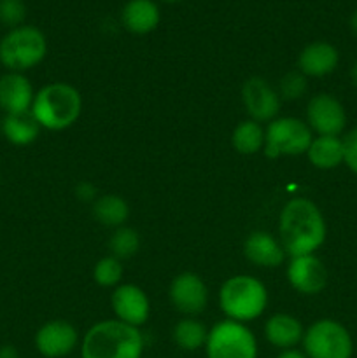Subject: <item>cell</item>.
I'll return each instance as SVG.
<instances>
[{
  "label": "cell",
  "mask_w": 357,
  "mask_h": 358,
  "mask_svg": "<svg viewBox=\"0 0 357 358\" xmlns=\"http://www.w3.org/2000/svg\"><path fill=\"white\" fill-rule=\"evenodd\" d=\"M326 240V222L315 203L294 198L280 213V245L290 257L312 255Z\"/></svg>",
  "instance_id": "cell-1"
},
{
  "label": "cell",
  "mask_w": 357,
  "mask_h": 358,
  "mask_svg": "<svg viewBox=\"0 0 357 358\" xmlns=\"http://www.w3.org/2000/svg\"><path fill=\"white\" fill-rule=\"evenodd\" d=\"M142 352L144 338L139 329L119 320L94 324L80 346L83 358H140Z\"/></svg>",
  "instance_id": "cell-2"
},
{
  "label": "cell",
  "mask_w": 357,
  "mask_h": 358,
  "mask_svg": "<svg viewBox=\"0 0 357 358\" xmlns=\"http://www.w3.org/2000/svg\"><path fill=\"white\" fill-rule=\"evenodd\" d=\"M31 114L41 128L59 131L79 119L83 100L76 87L65 83H52L42 87L34 98Z\"/></svg>",
  "instance_id": "cell-3"
},
{
  "label": "cell",
  "mask_w": 357,
  "mask_h": 358,
  "mask_svg": "<svg viewBox=\"0 0 357 358\" xmlns=\"http://www.w3.org/2000/svg\"><path fill=\"white\" fill-rule=\"evenodd\" d=\"M220 310L230 320L251 322L261 317L268 303L265 285L258 278L240 275L224 282L219 292Z\"/></svg>",
  "instance_id": "cell-4"
},
{
  "label": "cell",
  "mask_w": 357,
  "mask_h": 358,
  "mask_svg": "<svg viewBox=\"0 0 357 358\" xmlns=\"http://www.w3.org/2000/svg\"><path fill=\"white\" fill-rule=\"evenodd\" d=\"M48 42L38 28L21 24L0 41V63L9 72H24L44 59Z\"/></svg>",
  "instance_id": "cell-5"
},
{
  "label": "cell",
  "mask_w": 357,
  "mask_h": 358,
  "mask_svg": "<svg viewBox=\"0 0 357 358\" xmlns=\"http://www.w3.org/2000/svg\"><path fill=\"white\" fill-rule=\"evenodd\" d=\"M303 350L308 358H352L354 343L349 331L335 320H318L304 331Z\"/></svg>",
  "instance_id": "cell-6"
},
{
  "label": "cell",
  "mask_w": 357,
  "mask_h": 358,
  "mask_svg": "<svg viewBox=\"0 0 357 358\" xmlns=\"http://www.w3.org/2000/svg\"><path fill=\"white\" fill-rule=\"evenodd\" d=\"M206 358H258V343L244 324L224 320L209 331Z\"/></svg>",
  "instance_id": "cell-7"
},
{
  "label": "cell",
  "mask_w": 357,
  "mask_h": 358,
  "mask_svg": "<svg viewBox=\"0 0 357 358\" xmlns=\"http://www.w3.org/2000/svg\"><path fill=\"white\" fill-rule=\"evenodd\" d=\"M310 126L296 117L273 119L265 131V154L270 159L300 156L312 143Z\"/></svg>",
  "instance_id": "cell-8"
},
{
  "label": "cell",
  "mask_w": 357,
  "mask_h": 358,
  "mask_svg": "<svg viewBox=\"0 0 357 358\" xmlns=\"http://www.w3.org/2000/svg\"><path fill=\"white\" fill-rule=\"evenodd\" d=\"M307 121L321 136H338L345 129L346 114L332 94H315L307 107Z\"/></svg>",
  "instance_id": "cell-9"
},
{
  "label": "cell",
  "mask_w": 357,
  "mask_h": 358,
  "mask_svg": "<svg viewBox=\"0 0 357 358\" xmlns=\"http://www.w3.org/2000/svg\"><path fill=\"white\" fill-rule=\"evenodd\" d=\"M241 100H244L247 114L255 122H272L279 114L280 96L261 77H252L245 80L241 87Z\"/></svg>",
  "instance_id": "cell-10"
},
{
  "label": "cell",
  "mask_w": 357,
  "mask_h": 358,
  "mask_svg": "<svg viewBox=\"0 0 357 358\" xmlns=\"http://www.w3.org/2000/svg\"><path fill=\"white\" fill-rule=\"evenodd\" d=\"M79 336L74 325L63 320H52L42 325L35 334V348L46 358H62L74 352Z\"/></svg>",
  "instance_id": "cell-11"
},
{
  "label": "cell",
  "mask_w": 357,
  "mask_h": 358,
  "mask_svg": "<svg viewBox=\"0 0 357 358\" xmlns=\"http://www.w3.org/2000/svg\"><path fill=\"white\" fill-rule=\"evenodd\" d=\"M287 278L289 283L301 294L314 296L324 290L328 283V271L318 257L312 255H301V257L290 259L287 266Z\"/></svg>",
  "instance_id": "cell-12"
},
{
  "label": "cell",
  "mask_w": 357,
  "mask_h": 358,
  "mask_svg": "<svg viewBox=\"0 0 357 358\" xmlns=\"http://www.w3.org/2000/svg\"><path fill=\"white\" fill-rule=\"evenodd\" d=\"M112 310L122 324L139 329L149 318L150 304L146 292L136 285H121L112 294Z\"/></svg>",
  "instance_id": "cell-13"
},
{
  "label": "cell",
  "mask_w": 357,
  "mask_h": 358,
  "mask_svg": "<svg viewBox=\"0 0 357 358\" xmlns=\"http://www.w3.org/2000/svg\"><path fill=\"white\" fill-rule=\"evenodd\" d=\"M170 299L181 313L198 315L205 310L209 292L203 280L195 273L175 276L170 285Z\"/></svg>",
  "instance_id": "cell-14"
},
{
  "label": "cell",
  "mask_w": 357,
  "mask_h": 358,
  "mask_svg": "<svg viewBox=\"0 0 357 358\" xmlns=\"http://www.w3.org/2000/svg\"><path fill=\"white\" fill-rule=\"evenodd\" d=\"M34 90L23 73L9 72L0 77V108L6 114H21L31 108Z\"/></svg>",
  "instance_id": "cell-15"
},
{
  "label": "cell",
  "mask_w": 357,
  "mask_h": 358,
  "mask_svg": "<svg viewBox=\"0 0 357 358\" xmlns=\"http://www.w3.org/2000/svg\"><path fill=\"white\" fill-rule=\"evenodd\" d=\"M340 55L338 49L329 42H312L298 58V69L304 77H324L335 72L338 66Z\"/></svg>",
  "instance_id": "cell-16"
},
{
  "label": "cell",
  "mask_w": 357,
  "mask_h": 358,
  "mask_svg": "<svg viewBox=\"0 0 357 358\" xmlns=\"http://www.w3.org/2000/svg\"><path fill=\"white\" fill-rule=\"evenodd\" d=\"M161 13L154 0H128L121 10L122 27L135 35H146L156 30Z\"/></svg>",
  "instance_id": "cell-17"
},
{
  "label": "cell",
  "mask_w": 357,
  "mask_h": 358,
  "mask_svg": "<svg viewBox=\"0 0 357 358\" xmlns=\"http://www.w3.org/2000/svg\"><path fill=\"white\" fill-rule=\"evenodd\" d=\"M245 257L255 266H262V268H275L284 262L286 252H284L282 245L275 240L270 233H262V231H255L251 236L245 240L244 245Z\"/></svg>",
  "instance_id": "cell-18"
},
{
  "label": "cell",
  "mask_w": 357,
  "mask_h": 358,
  "mask_svg": "<svg viewBox=\"0 0 357 358\" xmlns=\"http://www.w3.org/2000/svg\"><path fill=\"white\" fill-rule=\"evenodd\" d=\"M265 336L268 343L280 350H293L298 343L303 341V325L290 315H273L265 325Z\"/></svg>",
  "instance_id": "cell-19"
},
{
  "label": "cell",
  "mask_w": 357,
  "mask_h": 358,
  "mask_svg": "<svg viewBox=\"0 0 357 358\" xmlns=\"http://www.w3.org/2000/svg\"><path fill=\"white\" fill-rule=\"evenodd\" d=\"M308 159L318 170H332L345 161V149L340 136H321L312 140L307 150Z\"/></svg>",
  "instance_id": "cell-20"
},
{
  "label": "cell",
  "mask_w": 357,
  "mask_h": 358,
  "mask_svg": "<svg viewBox=\"0 0 357 358\" xmlns=\"http://www.w3.org/2000/svg\"><path fill=\"white\" fill-rule=\"evenodd\" d=\"M2 133L13 145H30L41 133V124L31 110L21 114H6L2 119Z\"/></svg>",
  "instance_id": "cell-21"
},
{
  "label": "cell",
  "mask_w": 357,
  "mask_h": 358,
  "mask_svg": "<svg viewBox=\"0 0 357 358\" xmlns=\"http://www.w3.org/2000/svg\"><path fill=\"white\" fill-rule=\"evenodd\" d=\"M130 208L126 201L119 196L105 194L94 199L93 215L100 224L108 227H121L122 222L128 219Z\"/></svg>",
  "instance_id": "cell-22"
},
{
  "label": "cell",
  "mask_w": 357,
  "mask_h": 358,
  "mask_svg": "<svg viewBox=\"0 0 357 358\" xmlns=\"http://www.w3.org/2000/svg\"><path fill=\"white\" fill-rule=\"evenodd\" d=\"M233 147L245 156L259 152L265 147V129L252 119L240 122L233 131Z\"/></svg>",
  "instance_id": "cell-23"
},
{
  "label": "cell",
  "mask_w": 357,
  "mask_h": 358,
  "mask_svg": "<svg viewBox=\"0 0 357 358\" xmlns=\"http://www.w3.org/2000/svg\"><path fill=\"white\" fill-rule=\"evenodd\" d=\"M209 338L205 325L200 324L192 318H184L174 327V341L178 348L186 352H195V350L203 348Z\"/></svg>",
  "instance_id": "cell-24"
},
{
  "label": "cell",
  "mask_w": 357,
  "mask_h": 358,
  "mask_svg": "<svg viewBox=\"0 0 357 358\" xmlns=\"http://www.w3.org/2000/svg\"><path fill=\"white\" fill-rule=\"evenodd\" d=\"M139 234H136V231L130 229V227H118V231L112 234L111 241H108L112 257L119 259V261L135 255L136 250H139Z\"/></svg>",
  "instance_id": "cell-25"
},
{
  "label": "cell",
  "mask_w": 357,
  "mask_h": 358,
  "mask_svg": "<svg viewBox=\"0 0 357 358\" xmlns=\"http://www.w3.org/2000/svg\"><path fill=\"white\" fill-rule=\"evenodd\" d=\"M122 276V264L119 259L115 257H104L94 264L93 278L98 285L102 287H112L119 283Z\"/></svg>",
  "instance_id": "cell-26"
},
{
  "label": "cell",
  "mask_w": 357,
  "mask_h": 358,
  "mask_svg": "<svg viewBox=\"0 0 357 358\" xmlns=\"http://www.w3.org/2000/svg\"><path fill=\"white\" fill-rule=\"evenodd\" d=\"M307 91V77L298 70V72H289L280 79L279 84V96L284 100H300Z\"/></svg>",
  "instance_id": "cell-27"
},
{
  "label": "cell",
  "mask_w": 357,
  "mask_h": 358,
  "mask_svg": "<svg viewBox=\"0 0 357 358\" xmlns=\"http://www.w3.org/2000/svg\"><path fill=\"white\" fill-rule=\"evenodd\" d=\"M27 17V6L23 0H0V23L13 28L23 24Z\"/></svg>",
  "instance_id": "cell-28"
},
{
  "label": "cell",
  "mask_w": 357,
  "mask_h": 358,
  "mask_svg": "<svg viewBox=\"0 0 357 358\" xmlns=\"http://www.w3.org/2000/svg\"><path fill=\"white\" fill-rule=\"evenodd\" d=\"M343 149H345V161L346 166L357 175V126L343 138Z\"/></svg>",
  "instance_id": "cell-29"
},
{
  "label": "cell",
  "mask_w": 357,
  "mask_h": 358,
  "mask_svg": "<svg viewBox=\"0 0 357 358\" xmlns=\"http://www.w3.org/2000/svg\"><path fill=\"white\" fill-rule=\"evenodd\" d=\"M77 198L83 199V201H94V196H97V187L90 182H80L76 189Z\"/></svg>",
  "instance_id": "cell-30"
},
{
  "label": "cell",
  "mask_w": 357,
  "mask_h": 358,
  "mask_svg": "<svg viewBox=\"0 0 357 358\" xmlns=\"http://www.w3.org/2000/svg\"><path fill=\"white\" fill-rule=\"evenodd\" d=\"M0 358H20V355H18V350L14 346L6 345L0 346Z\"/></svg>",
  "instance_id": "cell-31"
},
{
  "label": "cell",
  "mask_w": 357,
  "mask_h": 358,
  "mask_svg": "<svg viewBox=\"0 0 357 358\" xmlns=\"http://www.w3.org/2000/svg\"><path fill=\"white\" fill-rule=\"evenodd\" d=\"M276 358H308L303 352H298V350H284Z\"/></svg>",
  "instance_id": "cell-32"
},
{
  "label": "cell",
  "mask_w": 357,
  "mask_h": 358,
  "mask_svg": "<svg viewBox=\"0 0 357 358\" xmlns=\"http://www.w3.org/2000/svg\"><path fill=\"white\" fill-rule=\"evenodd\" d=\"M352 80H354V84L357 86V63L352 66Z\"/></svg>",
  "instance_id": "cell-33"
},
{
  "label": "cell",
  "mask_w": 357,
  "mask_h": 358,
  "mask_svg": "<svg viewBox=\"0 0 357 358\" xmlns=\"http://www.w3.org/2000/svg\"><path fill=\"white\" fill-rule=\"evenodd\" d=\"M350 23H352V28H354V30L357 31V10H356V13H354L352 21H350Z\"/></svg>",
  "instance_id": "cell-34"
},
{
  "label": "cell",
  "mask_w": 357,
  "mask_h": 358,
  "mask_svg": "<svg viewBox=\"0 0 357 358\" xmlns=\"http://www.w3.org/2000/svg\"><path fill=\"white\" fill-rule=\"evenodd\" d=\"M161 2H164V3H177V2H181V0H161Z\"/></svg>",
  "instance_id": "cell-35"
}]
</instances>
